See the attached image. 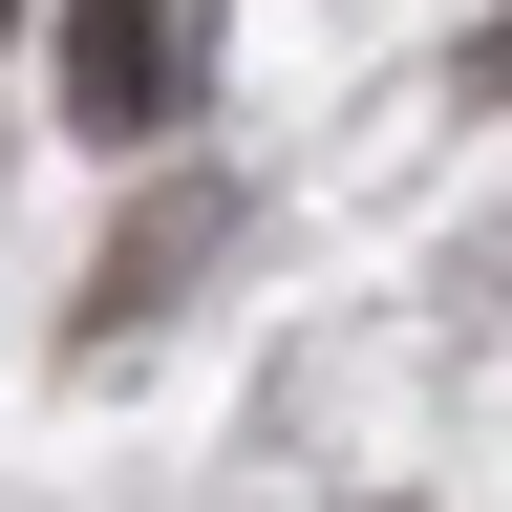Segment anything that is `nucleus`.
<instances>
[{
  "mask_svg": "<svg viewBox=\"0 0 512 512\" xmlns=\"http://www.w3.org/2000/svg\"><path fill=\"white\" fill-rule=\"evenodd\" d=\"M64 107H86V150H150L192 107V22L171 0H64Z\"/></svg>",
  "mask_w": 512,
  "mask_h": 512,
  "instance_id": "nucleus-1",
  "label": "nucleus"
},
{
  "mask_svg": "<svg viewBox=\"0 0 512 512\" xmlns=\"http://www.w3.org/2000/svg\"><path fill=\"white\" fill-rule=\"evenodd\" d=\"M192 256H214V192H150V214L107 235V320H128V299H171Z\"/></svg>",
  "mask_w": 512,
  "mask_h": 512,
  "instance_id": "nucleus-2",
  "label": "nucleus"
},
{
  "mask_svg": "<svg viewBox=\"0 0 512 512\" xmlns=\"http://www.w3.org/2000/svg\"><path fill=\"white\" fill-rule=\"evenodd\" d=\"M470 86H491V107H512V22H491V43H470Z\"/></svg>",
  "mask_w": 512,
  "mask_h": 512,
  "instance_id": "nucleus-3",
  "label": "nucleus"
},
{
  "mask_svg": "<svg viewBox=\"0 0 512 512\" xmlns=\"http://www.w3.org/2000/svg\"><path fill=\"white\" fill-rule=\"evenodd\" d=\"M0 22H22V0H0Z\"/></svg>",
  "mask_w": 512,
  "mask_h": 512,
  "instance_id": "nucleus-4",
  "label": "nucleus"
}]
</instances>
